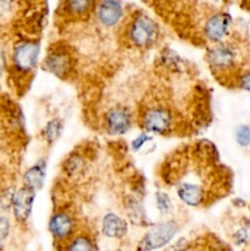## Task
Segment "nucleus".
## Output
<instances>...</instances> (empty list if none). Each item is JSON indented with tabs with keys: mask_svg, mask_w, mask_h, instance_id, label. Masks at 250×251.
<instances>
[{
	"mask_svg": "<svg viewBox=\"0 0 250 251\" xmlns=\"http://www.w3.org/2000/svg\"><path fill=\"white\" fill-rule=\"evenodd\" d=\"M41 44L34 39H20L12 48L10 58V69L15 76L26 77L34 71L38 65Z\"/></svg>",
	"mask_w": 250,
	"mask_h": 251,
	"instance_id": "f257e3e1",
	"label": "nucleus"
},
{
	"mask_svg": "<svg viewBox=\"0 0 250 251\" xmlns=\"http://www.w3.org/2000/svg\"><path fill=\"white\" fill-rule=\"evenodd\" d=\"M159 28L152 17L146 14L134 15L132 19L127 22L125 36L127 42L135 48H149L158 38Z\"/></svg>",
	"mask_w": 250,
	"mask_h": 251,
	"instance_id": "f03ea898",
	"label": "nucleus"
},
{
	"mask_svg": "<svg viewBox=\"0 0 250 251\" xmlns=\"http://www.w3.org/2000/svg\"><path fill=\"white\" fill-rule=\"evenodd\" d=\"M139 123L146 132L167 135L174 130L175 117L169 108L162 104H154L145 108L140 115Z\"/></svg>",
	"mask_w": 250,
	"mask_h": 251,
	"instance_id": "7ed1b4c3",
	"label": "nucleus"
},
{
	"mask_svg": "<svg viewBox=\"0 0 250 251\" xmlns=\"http://www.w3.org/2000/svg\"><path fill=\"white\" fill-rule=\"evenodd\" d=\"M178 230L179 226L174 220L164 221L159 225L153 226L139 243L137 251H154L162 249L174 239Z\"/></svg>",
	"mask_w": 250,
	"mask_h": 251,
	"instance_id": "20e7f679",
	"label": "nucleus"
},
{
	"mask_svg": "<svg viewBox=\"0 0 250 251\" xmlns=\"http://www.w3.org/2000/svg\"><path fill=\"white\" fill-rule=\"evenodd\" d=\"M42 66L46 71L64 80L73 71L74 58L69 49L63 48V47H55L48 51L42 63Z\"/></svg>",
	"mask_w": 250,
	"mask_h": 251,
	"instance_id": "39448f33",
	"label": "nucleus"
},
{
	"mask_svg": "<svg viewBox=\"0 0 250 251\" xmlns=\"http://www.w3.org/2000/svg\"><path fill=\"white\" fill-rule=\"evenodd\" d=\"M48 230L56 242H68L76 233L75 218L66 211H56L49 218Z\"/></svg>",
	"mask_w": 250,
	"mask_h": 251,
	"instance_id": "423d86ee",
	"label": "nucleus"
},
{
	"mask_svg": "<svg viewBox=\"0 0 250 251\" xmlns=\"http://www.w3.org/2000/svg\"><path fill=\"white\" fill-rule=\"evenodd\" d=\"M230 24L232 17L229 14L223 11L215 12L206 17L202 26L203 37L212 43H221V41L228 34Z\"/></svg>",
	"mask_w": 250,
	"mask_h": 251,
	"instance_id": "0eeeda50",
	"label": "nucleus"
},
{
	"mask_svg": "<svg viewBox=\"0 0 250 251\" xmlns=\"http://www.w3.org/2000/svg\"><path fill=\"white\" fill-rule=\"evenodd\" d=\"M97 21L105 28H114L124 20L125 9L123 2L114 0H104L96 2L95 10Z\"/></svg>",
	"mask_w": 250,
	"mask_h": 251,
	"instance_id": "6e6552de",
	"label": "nucleus"
},
{
	"mask_svg": "<svg viewBox=\"0 0 250 251\" xmlns=\"http://www.w3.org/2000/svg\"><path fill=\"white\" fill-rule=\"evenodd\" d=\"M104 129L110 135H124L130 130L132 124V115L127 108L125 107H113L105 112Z\"/></svg>",
	"mask_w": 250,
	"mask_h": 251,
	"instance_id": "1a4fd4ad",
	"label": "nucleus"
},
{
	"mask_svg": "<svg viewBox=\"0 0 250 251\" xmlns=\"http://www.w3.org/2000/svg\"><path fill=\"white\" fill-rule=\"evenodd\" d=\"M206 59L215 73H223L229 70L235 61V53L232 47L225 43H217L211 47L206 54Z\"/></svg>",
	"mask_w": 250,
	"mask_h": 251,
	"instance_id": "9d476101",
	"label": "nucleus"
},
{
	"mask_svg": "<svg viewBox=\"0 0 250 251\" xmlns=\"http://www.w3.org/2000/svg\"><path fill=\"white\" fill-rule=\"evenodd\" d=\"M34 196H36V193L25 186L15 191L11 201V210L17 222L24 223L29 218L32 208H33Z\"/></svg>",
	"mask_w": 250,
	"mask_h": 251,
	"instance_id": "9b49d317",
	"label": "nucleus"
},
{
	"mask_svg": "<svg viewBox=\"0 0 250 251\" xmlns=\"http://www.w3.org/2000/svg\"><path fill=\"white\" fill-rule=\"evenodd\" d=\"M176 195L179 200L190 207H199L205 202L207 198L205 188L201 184L194 181H181L176 186Z\"/></svg>",
	"mask_w": 250,
	"mask_h": 251,
	"instance_id": "f8f14e48",
	"label": "nucleus"
},
{
	"mask_svg": "<svg viewBox=\"0 0 250 251\" xmlns=\"http://www.w3.org/2000/svg\"><path fill=\"white\" fill-rule=\"evenodd\" d=\"M100 228L103 235L110 239H123L127 233V225L124 218L113 212L104 215Z\"/></svg>",
	"mask_w": 250,
	"mask_h": 251,
	"instance_id": "ddd939ff",
	"label": "nucleus"
},
{
	"mask_svg": "<svg viewBox=\"0 0 250 251\" xmlns=\"http://www.w3.org/2000/svg\"><path fill=\"white\" fill-rule=\"evenodd\" d=\"M46 172H47V162L43 158L37 161L32 167H29L26 172H25L24 176H22V181H24L25 188L29 189V190L34 191L43 186L44 179H46Z\"/></svg>",
	"mask_w": 250,
	"mask_h": 251,
	"instance_id": "4468645a",
	"label": "nucleus"
},
{
	"mask_svg": "<svg viewBox=\"0 0 250 251\" xmlns=\"http://www.w3.org/2000/svg\"><path fill=\"white\" fill-rule=\"evenodd\" d=\"M64 251H97L95 242L85 233L74 234L64 245Z\"/></svg>",
	"mask_w": 250,
	"mask_h": 251,
	"instance_id": "2eb2a0df",
	"label": "nucleus"
},
{
	"mask_svg": "<svg viewBox=\"0 0 250 251\" xmlns=\"http://www.w3.org/2000/svg\"><path fill=\"white\" fill-rule=\"evenodd\" d=\"M64 14L70 15V16H85L88 12L93 11L96 6V2L86 1V0H73V1H65L61 4Z\"/></svg>",
	"mask_w": 250,
	"mask_h": 251,
	"instance_id": "dca6fc26",
	"label": "nucleus"
},
{
	"mask_svg": "<svg viewBox=\"0 0 250 251\" xmlns=\"http://www.w3.org/2000/svg\"><path fill=\"white\" fill-rule=\"evenodd\" d=\"M86 168V161L82 158V156H78V154H74V156H70L65 161V166H64V169H65V173L68 174L69 176H77L85 171Z\"/></svg>",
	"mask_w": 250,
	"mask_h": 251,
	"instance_id": "f3484780",
	"label": "nucleus"
},
{
	"mask_svg": "<svg viewBox=\"0 0 250 251\" xmlns=\"http://www.w3.org/2000/svg\"><path fill=\"white\" fill-rule=\"evenodd\" d=\"M61 132H63V123L59 119H53L50 122L47 123V125L43 129V136L47 142L53 144L54 141L60 137Z\"/></svg>",
	"mask_w": 250,
	"mask_h": 251,
	"instance_id": "a211bd4d",
	"label": "nucleus"
},
{
	"mask_svg": "<svg viewBox=\"0 0 250 251\" xmlns=\"http://www.w3.org/2000/svg\"><path fill=\"white\" fill-rule=\"evenodd\" d=\"M156 206L161 215H168L172 210L171 198L167 194L159 191L156 194Z\"/></svg>",
	"mask_w": 250,
	"mask_h": 251,
	"instance_id": "6ab92c4d",
	"label": "nucleus"
},
{
	"mask_svg": "<svg viewBox=\"0 0 250 251\" xmlns=\"http://www.w3.org/2000/svg\"><path fill=\"white\" fill-rule=\"evenodd\" d=\"M10 232H11V222L7 217L1 216L0 217V251L4 249L5 243L9 238Z\"/></svg>",
	"mask_w": 250,
	"mask_h": 251,
	"instance_id": "aec40b11",
	"label": "nucleus"
},
{
	"mask_svg": "<svg viewBox=\"0 0 250 251\" xmlns=\"http://www.w3.org/2000/svg\"><path fill=\"white\" fill-rule=\"evenodd\" d=\"M237 142L243 147H247L250 145V129L248 126L238 127L237 134H235Z\"/></svg>",
	"mask_w": 250,
	"mask_h": 251,
	"instance_id": "412c9836",
	"label": "nucleus"
},
{
	"mask_svg": "<svg viewBox=\"0 0 250 251\" xmlns=\"http://www.w3.org/2000/svg\"><path fill=\"white\" fill-rule=\"evenodd\" d=\"M15 2L11 1H0V20L6 19L14 12Z\"/></svg>",
	"mask_w": 250,
	"mask_h": 251,
	"instance_id": "4be33fe9",
	"label": "nucleus"
},
{
	"mask_svg": "<svg viewBox=\"0 0 250 251\" xmlns=\"http://www.w3.org/2000/svg\"><path fill=\"white\" fill-rule=\"evenodd\" d=\"M150 140H151V136L144 132V134H141V135H139L137 137H135L134 141L131 142V149L134 150V151H139V150L141 149V147H144L145 145L150 141Z\"/></svg>",
	"mask_w": 250,
	"mask_h": 251,
	"instance_id": "5701e85b",
	"label": "nucleus"
},
{
	"mask_svg": "<svg viewBox=\"0 0 250 251\" xmlns=\"http://www.w3.org/2000/svg\"><path fill=\"white\" fill-rule=\"evenodd\" d=\"M239 86L240 88H243V90L249 91L250 92V73H247L244 74V75L240 76Z\"/></svg>",
	"mask_w": 250,
	"mask_h": 251,
	"instance_id": "b1692460",
	"label": "nucleus"
},
{
	"mask_svg": "<svg viewBox=\"0 0 250 251\" xmlns=\"http://www.w3.org/2000/svg\"><path fill=\"white\" fill-rule=\"evenodd\" d=\"M6 69V59H5V54H4V49L0 47V76L2 75V73Z\"/></svg>",
	"mask_w": 250,
	"mask_h": 251,
	"instance_id": "393cba45",
	"label": "nucleus"
},
{
	"mask_svg": "<svg viewBox=\"0 0 250 251\" xmlns=\"http://www.w3.org/2000/svg\"><path fill=\"white\" fill-rule=\"evenodd\" d=\"M248 6H250V2H249V4H248Z\"/></svg>",
	"mask_w": 250,
	"mask_h": 251,
	"instance_id": "a878e982",
	"label": "nucleus"
}]
</instances>
